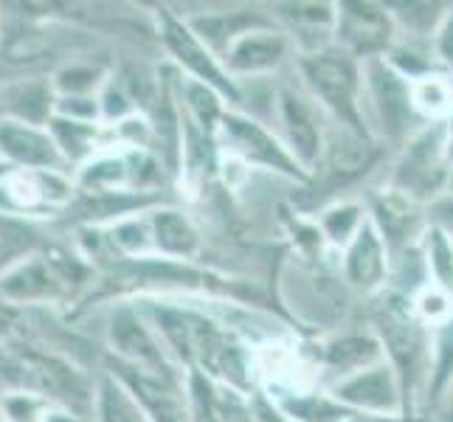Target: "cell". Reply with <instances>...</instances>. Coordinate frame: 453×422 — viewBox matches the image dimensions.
<instances>
[{
    "label": "cell",
    "instance_id": "6da1fadb",
    "mask_svg": "<svg viewBox=\"0 0 453 422\" xmlns=\"http://www.w3.org/2000/svg\"><path fill=\"white\" fill-rule=\"evenodd\" d=\"M0 386L4 392H31L45 397L59 409L93 422L96 378H90L82 364L45 349L26 335H18L0 352Z\"/></svg>",
    "mask_w": 453,
    "mask_h": 422
},
{
    "label": "cell",
    "instance_id": "7a4b0ae2",
    "mask_svg": "<svg viewBox=\"0 0 453 422\" xmlns=\"http://www.w3.org/2000/svg\"><path fill=\"white\" fill-rule=\"evenodd\" d=\"M90 281L93 265L88 257L49 242L42 251L12 265L0 276V299L20 312L49 310L73 302L85 288H90Z\"/></svg>",
    "mask_w": 453,
    "mask_h": 422
},
{
    "label": "cell",
    "instance_id": "3957f363",
    "mask_svg": "<svg viewBox=\"0 0 453 422\" xmlns=\"http://www.w3.org/2000/svg\"><path fill=\"white\" fill-rule=\"evenodd\" d=\"M299 68L307 88L324 111H330L341 124H347V130L366 135L361 107L364 71L357 68V59L343 51L326 49L319 54H304Z\"/></svg>",
    "mask_w": 453,
    "mask_h": 422
},
{
    "label": "cell",
    "instance_id": "277c9868",
    "mask_svg": "<svg viewBox=\"0 0 453 422\" xmlns=\"http://www.w3.org/2000/svg\"><path fill=\"white\" fill-rule=\"evenodd\" d=\"M76 180L59 169H9L0 178V214L40 223L71 211Z\"/></svg>",
    "mask_w": 453,
    "mask_h": 422
},
{
    "label": "cell",
    "instance_id": "5b68a950",
    "mask_svg": "<svg viewBox=\"0 0 453 422\" xmlns=\"http://www.w3.org/2000/svg\"><path fill=\"white\" fill-rule=\"evenodd\" d=\"M104 341H107V352H111L107 361L178 380L175 361H172L169 349L164 347L161 335L155 333L152 321L144 316L142 307L116 304L111 312H107Z\"/></svg>",
    "mask_w": 453,
    "mask_h": 422
},
{
    "label": "cell",
    "instance_id": "8992f818",
    "mask_svg": "<svg viewBox=\"0 0 453 422\" xmlns=\"http://www.w3.org/2000/svg\"><path fill=\"white\" fill-rule=\"evenodd\" d=\"M361 107L372 113L374 124H380L383 135L403 138L417 121L411 102V80L392 65L388 59H369L364 65V93Z\"/></svg>",
    "mask_w": 453,
    "mask_h": 422
},
{
    "label": "cell",
    "instance_id": "52a82bcc",
    "mask_svg": "<svg viewBox=\"0 0 453 422\" xmlns=\"http://www.w3.org/2000/svg\"><path fill=\"white\" fill-rule=\"evenodd\" d=\"M335 40L343 54L355 59H380L392 49L395 40V20L392 12L378 4H361V0H349V4L335 6Z\"/></svg>",
    "mask_w": 453,
    "mask_h": 422
},
{
    "label": "cell",
    "instance_id": "ba28073f",
    "mask_svg": "<svg viewBox=\"0 0 453 422\" xmlns=\"http://www.w3.org/2000/svg\"><path fill=\"white\" fill-rule=\"evenodd\" d=\"M333 397L355 414L400 417L405 411L403 386L392 364H374L333 386Z\"/></svg>",
    "mask_w": 453,
    "mask_h": 422
},
{
    "label": "cell",
    "instance_id": "9c48e42d",
    "mask_svg": "<svg viewBox=\"0 0 453 422\" xmlns=\"http://www.w3.org/2000/svg\"><path fill=\"white\" fill-rule=\"evenodd\" d=\"M220 135L228 144V155L240 158L245 166L259 164L265 169L282 172L288 178H302V166L296 164L288 147L279 144V141L271 135V130H265L262 124L245 119V116L226 113L223 124H220Z\"/></svg>",
    "mask_w": 453,
    "mask_h": 422
},
{
    "label": "cell",
    "instance_id": "30bf717a",
    "mask_svg": "<svg viewBox=\"0 0 453 422\" xmlns=\"http://www.w3.org/2000/svg\"><path fill=\"white\" fill-rule=\"evenodd\" d=\"M445 180V141L442 133H419L395 172V192L403 197H423L434 195Z\"/></svg>",
    "mask_w": 453,
    "mask_h": 422
},
{
    "label": "cell",
    "instance_id": "8fae6325",
    "mask_svg": "<svg viewBox=\"0 0 453 422\" xmlns=\"http://www.w3.org/2000/svg\"><path fill=\"white\" fill-rule=\"evenodd\" d=\"M0 161L9 169H59L68 172L49 127L0 119Z\"/></svg>",
    "mask_w": 453,
    "mask_h": 422
},
{
    "label": "cell",
    "instance_id": "7c38bea8",
    "mask_svg": "<svg viewBox=\"0 0 453 422\" xmlns=\"http://www.w3.org/2000/svg\"><path fill=\"white\" fill-rule=\"evenodd\" d=\"M380 335L403 392H409V380L414 383L426 372L431 374V343L414 318H409L405 312H388L380 321Z\"/></svg>",
    "mask_w": 453,
    "mask_h": 422
},
{
    "label": "cell",
    "instance_id": "4fadbf2b",
    "mask_svg": "<svg viewBox=\"0 0 453 422\" xmlns=\"http://www.w3.org/2000/svg\"><path fill=\"white\" fill-rule=\"evenodd\" d=\"M164 42L172 51V57L192 73L195 82L217 90L220 96L237 99V88H234V82L228 80L226 68L217 62V54H211L206 45L192 35V28L186 26V20L180 23V20L164 18Z\"/></svg>",
    "mask_w": 453,
    "mask_h": 422
},
{
    "label": "cell",
    "instance_id": "5bb4252c",
    "mask_svg": "<svg viewBox=\"0 0 453 422\" xmlns=\"http://www.w3.org/2000/svg\"><path fill=\"white\" fill-rule=\"evenodd\" d=\"M279 121L285 127V144L288 152L296 158L302 169H310L321 161L324 155V130L321 121L316 116V107H312L307 99L296 96L293 90H282L279 93Z\"/></svg>",
    "mask_w": 453,
    "mask_h": 422
},
{
    "label": "cell",
    "instance_id": "9a60e30c",
    "mask_svg": "<svg viewBox=\"0 0 453 422\" xmlns=\"http://www.w3.org/2000/svg\"><path fill=\"white\" fill-rule=\"evenodd\" d=\"M57 88L49 76H20V80L0 82V111L4 119L40 124L49 127L54 119Z\"/></svg>",
    "mask_w": 453,
    "mask_h": 422
},
{
    "label": "cell",
    "instance_id": "2e32d148",
    "mask_svg": "<svg viewBox=\"0 0 453 422\" xmlns=\"http://www.w3.org/2000/svg\"><path fill=\"white\" fill-rule=\"evenodd\" d=\"M288 51H290V42L285 35H276V31H268V28H257L228 45V51L223 54V65H226V73H234V76H259L282 65Z\"/></svg>",
    "mask_w": 453,
    "mask_h": 422
},
{
    "label": "cell",
    "instance_id": "e0dca14e",
    "mask_svg": "<svg viewBox=\"0 0 453 422\" xmlns=\"http://www.w3.org/2000/svg\"><path fill=\"white\" fill-rule=\"evenodd\" d=\"M388 273V257L380 228L372 220L361 226L355 240L343 251V279L357 290H374L383 285Z\"/></svg>",
    "mask_w": 453,
    "mask_h": 422
},
{
    "label": "cell",
    "instance_id": "ac0fdd59",
    "mask_svg": "<svg viewBox=\"0 0 453 422\" xmlns=\"http://www.w3.org/2000/svg\"><path fill=\"white\" fill-rule=\"evenodd\" d=\"M150 228H152L155 254L158 257L183 262L197 254V248H200L197 228L183 211L172 206L150 209Z\"/></svg>",
    "mask_w": 453,
    "mask_h": 422
},
{
    "label": "cell",
    "instance_id": "d6986e66",
    "mask_svg": "<svg viewBox=\"0 0 453 422\" xmlns=\"http://www.w3.org/2000/svg\"><path fill=\"white\" fill-rule=\"evenodd\" d=\"M380 343L364 335H343L324 347V366L338 374V380L349 378L355 372H364L374 364H380Z\"/></svg>",
    "mask_w": 453,
    "mask_h": 422
},
{
    "label": "cell",
    "instance_id": "ffe728a7",
    "mask_svg": "<svg viewBox=\"0 0 453 422\" xmlns=\"http://www.w3.org/2000/svg\"><path fill=\"white\" fill-rule=\"evenodd\" d=\"M321 161L333 178H355L369 166L372 161V147L361 133L343 130L333 133L324 141V155Z\"/></svg>",
    "mask_w": 453,
    "mask_h": 422
},
{
    "label": "cell",
    "instance_id": "44dd1931",
    "mask_svg": "<svg viewBox=\"0 0 453 422\" xmlns=\"http://www.w3.org/2000/svg\"><path fill=\"white\" fill-rule=\"evenodd\" d=\"M93 422H150L142 405L116 380L111 372L96 374V400H93Z\"/></svg>",
    "mask_w": 453,
    "mask_h": 422
},
{
    "label": "cell",
    "instance_id": "7402d4cb",
    "mask_svg": "<svg viewBox=\"0 0 453 422\" xmlns=\"http://www.w3.org/2000/svg\"><path fill=\"white\" fill-rule=\"evenodd\" d=\"M279 411L296 422H349L355 411L341 405L335 397H324L316 392H288L279 397Z\"/></svg>",
    "mask_w": 453,
    "mask_h": 422
},
{
    "label": "cell",
    "instance_id": "603a6c76",
    "mask_svg": "<svg viewBox=\"0 0 453 422\" xmlns=\"http://www.w3.org/2000/svg\"><path fill=\"white\" fill-rule=\"evenodd\" d=\"M411 102L417 116L445 119L453 113V82L445 73H426L411 80Z\"/></svg>",
    "mask_w": 453,
    "mask_h": 422
},
{
    "label": "cell",
    "instance_id": "cb8c5ba5",
    "mask_svg": "<svg viewBox=\"0 0 453 422\" xmlns=\"http://www.w3.org/2000/svg\"><path fill=\"white\" fill-rule=\"evenodd\" d=\"M111 80L102 68L85 65V62H71V65L59 68L51 82L57 88V96H99L104 82Z\"/></svg>",
    "mask_w": 453,
    "mask_h": 422
},
{
    "label": "cell",
    "instance_id": "d4e9b609",
    "mask_svg": "<svg viewBox=\"0 0 453 422\" xmlns=\"http://www.w3.org/2000/svg\"><path fill=\"white\" fill-rule=\"evenodd\" d=\"M59 405L31 392H0V419L4 422H49Z\"/></svg>",
    "mask_w": 453,
    "mask_h": 422
},
{
    "label": "cell",
    "instance_id": "484cf974",
    "mask_svg": "<svg viewBox=\"0 0 453 422\" xmlns=\"http://www.w3.org/2000/svg\"><path fill=\"white\" fill-rule=\"evenodd\" d=\"M426 268L436 288L453 290V237L440 226L431 228L426 237Z\"/></svg>",
    "mask_w": 453,
    "mask_h": 422
},
{
    "label": "cell",
    "instance_id": "4316f807",
    "mask_svg": "<svg viewBox=\"0 0 453 422\" xmlns=\"http://www.w3.org/2000/svg\"><path fill=\"white\" fill-rule=\"evenodd\" d=\"M364 223H366V217H364L361 209L355 206V203H338V206L324 211L321 231H324V237L330 240L333 245L347 248L355 240V234L361 231Z\"/></svg>",
    "mask_w": 453,
    "mask_h": 422
},
{
    "label": "cell",
    "instance_id": "83f0119b",
    "mask_svg": "<svg viewBox=\"0 0 453 422\" xmlns=\"http://www.w3.org/2000/svg\"><path fill=\"white\" fill-rule=\"evenodd\" d=\"M453 386V324H445L442 335L436 338V347L431 355V378H428V395L436 400Z\"/></svg>",
    "mask_w": 453,
    "mask_h": 422
},
{
    "label": "cell",
    "instance_id": "f1b7e54d",
    "mask_svg": "<svg viewBox=\"0 0 453 422\" xmlns=\"http://www.w3.org/2000/svg\"><path fill=\"white\" fill-rule=\"evenodd\" d=\"M54 116L80 124H102L99 96H57Z\"/></svg>",
    "mask_w": 453,
    "mask_h": 422
},
{
    "label": "cell",
    "instance_id": "f546056e",
    "mask_svg": "<svg viewBox=\"0 0 453 422\" xmlns=\"http://www.w3.org/2000/svg\"><path fill=\"white\" fill-rule=\"evenodd\" d=\"M417 310H419V316H423L426 321H448L450 318V295L448 290L442 288H426L423 293H419V299H417Z\"/></svg>",
    "mask_w": 453,
    "mask_h": 422
},
{
    "label": "cell",
    "instance_id": "4dcf8cb0",
    "mask_svg": "<svg viewBox=\"0 0 453 422\" xmlns=\"http://www.w3.org/2000/svg\"><path fill=\"white\" fill-rule=\"evenodd\" d=\"M434 51L436 59L445 62V65L453 71V9L442 14L440 26H436V37H434Z\"/></svg>",
    "mask_w": 453,
    "mask_h": 422
},
{
    "label": "cell",
    "instance_id": "1f68e13d",
    "mask_svg": "<svg viewBox=\"0 0 453 422\" xmlns=\"http://www.w3.org/2000/svg\"><path fill=\"white\" fill-rule=\"evenodd\" d=\"M20 321H23V312L0 299V352L20 335Z\"/></svg>",
    "mask_w": 453,
    "mask_h": 422
},
{
    "label": "cell",
    "instance_id": "d6a6232c",
    "mask_svg": "<svg viewBox=\"0 0 453 422\" xmlns=\"http://www.w3.org/2000/svg\"><path fill=\"white\" fill-rule=\"evenodd\" d=\"M349 422H414V419H409L405 414H400V417H374V414H355Z\"/></svg>",
    "mask_w": 453,
    "mask_h": 422
},
{
    "label": "cell",
    "instance_id": "836d02e7",
    "mask_svg": "<svg viewBox=\"0 0 453 422\" xmlns=\"http://www.w3.org/2000/svg\"><path fill=\"white\" fill-rule=\"evenodd\" d=\"M442 422H453V386H450V392H448V403H445V417Z\"/></svg>",
    "mask_w": 453,
    "mask_h": 422
},
{
    "label": "cell",
    "instance_id": "e575fe53",
    "mask_svg": "<svg viewBox=\"0 0 453 422\" xmlns=\"http://www.w3.org/2000/svg\"><path fill=\"white\" fill-rule=\"evenodd\" d=\"M0 40H4V26H0Z\"/></svg>",
    "mask_w": 453,
    "mask_h": 422
},
{
    "label": "cell",
    "instance_id": "d590c367",
    "mask_svg": "<svg viewBox=\"0 0 453 422\" xmlns=\"http://www.w3.org/2000/svg\"><path fill=\"white\" fill-rule=\"evenodd\" d=\"M4 166H6V164H4V161H0V169H4Z\"/></svg>",
    "mask_w": 453,
    "mask_h": 422
}]
</instances>
